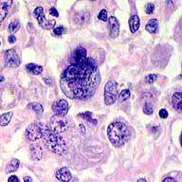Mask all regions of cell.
<instances>
[{"instance_id": "5b68a950", "label": "cell", "mask_w": 182, "mask_h": 182, "mask_svg": "<svg viewBox=\"0 0 182 182\" xmlns=\"http://www.w3.org/2000/svg\"><path fill=\"white\" fill-rule=\"evenodd\" d=\"M118 89L117 84L114 81H109L105 85V103L106 105H111L117 100Z\"/></svg>"}, {"instance_id": "5bb4252c", "label": "cell", "mask_w": 182, "mask_h": 182, "mask_svg": "<svg viewBox=\"0 0 182 182\" xmlns=\"http://www.w3.org/2000/svg\"><path fill=\"white\" fill-rule=\"evenodd\" d=\"M42 149L39 144H32L30 145V157L33 160H40L42 158Z\"/></svg>"}, {"instance_id": "d6986e66", "label": "cell", "mask_w": 182, "mask_h": 182, "mask_svg": "<svg viewBox=\"0 0 182 182\" xmlns=\"http://www.w3.org/2000/svg\"><path fill=\"white\" fill-rule=\"evenodd\" d=\"M145 29L150 33H157L158 32V21L157 19H151L148 21Z\"/></svg>"}, {"instance_id": "e575fe53", "label": "cell", "mask_w": 182, "mask_h": 182, "mask_svg": "<svg viewBox=\"0 0 182 182\" xmlns=\"http://www.w3.org/2000/svg\"><path fill=\"white\" fill-rule=\"evenodd\" d=\"M162 182H176V180L172 178H165Z\"/></svg>"}, {"instance_id": "f1b7e54d", "label": "cell", "mask_w": 182, "mask_h": 182, "mask_svg": "<svg viewBox=\"0 0 182 182\" xmlns=\"http://www.w3.org/2000/svg\"><path fill=\"white\" fill-rule=\"evenodd\" d=\"M158 79V75L157 74H150L146 77V79H145V81H146L147 84L149 85H152L154 84V83L155 82V80Z\"/></svg>"}, {"instance_id": "7a4b0ae2", "label": "cell", "mask_w": 182, "mask_h": 182, "mask_svg": "<svg viewBox=\"0 0 182 182\" xmlns=\"http://www.w3.org/2000/svg\"><path fill=\"white\" fill-rule=\"evenodd\" d=\"M43 138L44 141L49 151L57 155H64L67 151V143L66 140L59 136V134H55L50 130V128L44 124L43 128Z\"/></svg>"}, {"instance_id": "4fadbf2b", "label": "cell", "mask_w": 182, "mask_h": 182, "mask_svg": "<svg viewBox=\"0 0 182 182\" xmlns=\"http://www.w3.org/2000/svg\"><path fill=\"white\" fill-rule=\"evenodd\" d=\"M89 18H90V13L89 12L87 11H82L79 12L75 14V22L79 25H84L86 24L88 21H89Z\"/></svg>"}, {"instance_id": "7c38bea8", "label": "cell", "mask_w": 182, "mask_h": 182, "mask_svg": "<svg viewBox=\"0 0 182 182\" xmlns=\"http://www.w3.org/2000/svg\"><path fill=\"white\" fill-rule=\"evenodd\" d=\"M109 27H110V36L112 38H117L119 33V22L114 16H111L108 19Z\"/></svg>"}, {"instance_id": "8d00e7d4", "label": "cell", "mask_w": 182, "mask_h": 182, "mask_svg": "<svg viewBox=\"0 0 182 182\" xmlns=\"http://www.w3.org/2000/svg\"><path fill=\"white\" fill-rule=\"evenodd\" d=\"M44 81H45L46 83H48V85H50V84H51L50 79H48V78H46V79H44Z\"/></svg>"}, {"instance_id": "4dcf8cb0", "label": "cell", "mask_w": 182, "mask_h": 182, "mask_svg": "<svg viewBox=\"0 0 182 182\" xmlns=\"http://www.w3.org/2000/svg\"><path fill=\"white\" fill-rule=\"evenodd\" d=\"M158 115L161 119H166L168 117V111L166 110V109H160L159 112H158Z\"/></svg>"}, {"instance_id": "ba28073f", "label": "cell", "mask_w": 182, "mask_h": 182, "mask_svg": "<svg viewBox=\"0 0 182 182\" xmlns=\"http://www.w3.org/2000/svg\"><path fill=\"white\" fill-rule=\"evenodd\" d=\"M4 60L5 64L11 67H17L20 65V59L13 49L7 50L4 54Z\"/></svg>"}, {"instance_id": "7402d4cb", "label": "cell", "mask_w": 182, "mask_h": 182, "mask_svg": "<svg viewBox=\"0 0 182 182\" xmlns=\"http://www.w3.org/2000/svg\"><path fill=\"white\" fill-rule=\"evenodd\" d=\"M29 108L32 109V110L37 114V115H42L43 112H44V109H43V106L41 103L39 102H32L29 105Z\"/></svg>"}, {"instance_id": "cb8c5ba5", "label": "cell", "mask_w": 182, "mask_h": 182, "mask_svg": "<svg viewBox=\"0 0 182 182\" xmlns=\"http://www.w3.org/2000/svg\"><path fill=\"white\" fill-rule=\"evenodd\" d=\"M20 29V23H19V21H13V22H12L11 24L9 25V30L11 32H18V29Z\"/></svg>"}, {"instance_id": "ab89813d", "label": "cell", "mask_w": 182, "mask_h": 182, "mask_svg": "<svg viewBox=\"0 0 182 182\" xmlns=\"http://www.w3.org/2000/svg\"><path fill=\"white\" fill-rule=\"evenodd\" d=\"M137 182H147V181L145 180V179H143V178H139Z\"/></svg>"}, {"instance_id": "44dd1931", "label": "cell", "mask_w": 182, "mask_h": 182, "mask_svg": "<svg viewBox=\"0 0 182 182\" xmlns=\"http://www.w3.org/2000/svg\"><path fill=\"white\" fill-rule=\"evenodd\" d=\"M13 118V112H8L4 113L0 116V125L1 126H7L8 124L11 122V119Z\"/></svg>"}, {"instance_id": "30bf717a", "label": "cell", "mask_w": 182, "mask_h": 182, "mask_svg": "<svg viewBox=\"0 0 182 182\" xmlns=\"http://www.w3.org/2000/svg\"><path fill=\"white\" fill-rule=\"evenodd\" d=\"M86 58V49L84 46H77L73 50L70 57V63H78V62L84 61Z\"/></svg>"}, {"instance_id": "ac0fdd59", "label": "cell", "mask_w": 182, "mask_h": 182, "mask_svg": "<svg viewBox=\"0 0 182 182\" xmlns=\"http://www.w3.org/2000/svg\"><path fill=\"white\" fill-rule=\"evenodd\" d=\"M19 164H20V161L17 158H13L6 166V170H5L6 174H12V173H14L15 171H17L19 168Z\"/></svg>"}, {"instance_id": "9c48e42d", "label": "cell", "mask_w": 182, "mask_h": 182, "mask_svg": "<svg viewBox=\"0 0 182 182\" xmlns=\"http://www.w3.org/2000/svg\"><path fill=\"white\" fill-rule=\"evenodd\" d=\"M52 109L55 113V115L66 117L67 111H69V102L66 100L57 101L52 105Z\"/></svg>"}, {"instance_id": "9a60e30c", "label": "cell", "mask_w": 182, "mask_h": 182, "mask_svg": "<svg viewBox=\"0 0 182 182\" xmlns=\"http://www.w3.org/2000/svg\"><path fill=\"white\" fill-rule=\"evenodd\" d=\"M172 105L176 111L180 112L182 110V93L176 92L172 97Z\"/></svg>"}, {"instance_id": "8fae6325", "label": "cell", "mask_w": 182, "mask_h": 182, "mask_svg": "<svg viewBox=\"0 0 182 182\" xmlns=\"http://www.w3.org/2000/svg\"><path fill=\"white\" fill-rule=\"evenodd\" d=\"M55 176L57 179L62 182H69L72 178L71 172L66 167H62L61 169L57 170Z\"/></svg>"}, {"instance_id": "603a6c76", "label": "cell", "mask_w": 182, "mask_h": 182, "mask_svg": "<svg viewBox=\"0 0 182 182\" xmlns=\"http://www.w3.org/2000/svg\"><path fill=\"white\" fill-rule=\"evenodd\" d=\"M130 95H131V93H130V90L129 89H123L121 94H119V101L121 102H123L127 101L128 99L130 98Z\"/></svg>"}, {"instance_id": "52a82bcc", "label": "cell", "mask_w": 182, "mask_h": 182, "mask_svg": "<svg viewBox=\"0 0 182 182\" xmlns=\"http://www.w3.org/2000/svg\"><path fill=\"white\" fill-rule=\"evenodd\" d=\"M34 15L39 25L44 29H52L56 24V21L53 19H48L44 14V10L42 7H37L34 10Z\"/></svg>"}, {"instance_id": "1f68e13d", "label": "cell", "mask_w": 182, "mask_h": 182, "mask_svg": "<svg viewBox=\"0 0 182 182\" xmlns=\"http://www.w3.org/2000/svg\"><path fill=\"white\" fill-rule=\"evenodd\" d=\"M49 13H50V15H52V16H55V17L59 16V13H58V12H57V10L55 8H50L49 9Z\"/></svg>"}, {"instance_id": "d4e9b609", "label": "cell", "mask_w": 182, "mask_h": 182, "mask_svg": "<svg viewBox=\"0 0 182 182\" xmlns=\"http://www.w3.org/2000/svg\"><path fill=\"white\" fill-rule=\"evenodd\" d=\"M66 32V29L65 27H58V28L53 29V30H52V33L55 36H61Z\"/></svg>"}, {"instance_id": "2e32d148", "label": "cell", "mask_w": 182, "mask_h": 182, "mask_svg": "<svg viewBox=\"0 0 182 182\" xmlns=\"http://www.w3.org/2000/svg\"><path fill=\"white\" fill-rule=\"evenodd\" d=\"M12 4V1H0V23L7 16L9 8Z\"/></svg>"}, {"instance_id": "d6a6232c", "label": "cell", "mask_w": 182, "mask_h": 182, "mask_svg": "<svg viewBox=\"0 0 182 182\" xmlns=\"http://www.w3.org/2000/svg\"><path fill=\"white\" fill-rule=\"evenodd\" d=\"M8 182H19V178L16 175H11L8 179Z\"/></svg>"}, {"instance_id": "83f0119b", "label": "cell", "mask_w": 182, "mask_h": 182, "mask_svg": "<svg viewBox=\"0 0 182 182\" xmlns=\"http://www.w3.org/2000/svg\"><path fill=\"white\" fill-rule=\"evenodd\" d=\"M98 18L102 20L103 22H106L108 20V17H107V12L106 10H102V11L99 13V15H98Z\"/></svg>"}, {"instance_id": "3957f363", "label": "cell", "mask_w": 182, "mask_h": 182, "mask_svg": "<svg viewBox=\"0 0 182 182\" xmlns=\"http://www.w3.org/2000/svg\"><path fill=\"white\" fill-rule=\"evenodd\" d=\"M130 136L128 127L122 122H112L107 128V137L116 147H121L125 143Z\"/></svg>"}, {"instance_id": "ffe728a7", "label": "cell", "mask_w": 182, "mask_h": 182, "mask_svg": "<svg viewBox=\"0 0 182 182\" xmlns=\"http://www.w3.org/2000/svg\"><path fill=\"white\" fill-rule=\"evenodd\" d=\"M26 69L33 75H40L43 72V66L30 63V64H28L27 66H26Z\"/></svg>"}, {"instance_id": "f546056e", "label": "cell", "mask_w": 182, "mask_h": 182, "mask_svg": "<svg viewBox=\"0 0 182 182\" xmlns=\"http://www.w3.org/2000/svg\"><path fill=\"white\" fill-rule=\"evenodd\" d=\"M155 11V5L152 3H148L146 5V8H145V12L147 14H152Z\"/></svg>"}, {"instance_id": "8992f818", "label": "cell", "mask_w": 182, "mask_h": 182, "mask_svg": "<svg viewBox=\"0 0 182 182\" xmlns=\"http://www.w3.org/2000/svg\"><path fill=\"white\" fill-rule=\"evenodd\" d=\"M67 127H69V123H67L65 117L54 115L50 118V130L55 134H61L66 131Z\"/></svg>"}, {"instance_id": "f35d334b", "label": "cell", "mask_w": 182, "mask_h": 182, "mask_svg": "<svg viewBox=\"0 0 182 182\" xmlns=\"http://www.w3.org/2000/svg\"><path fill=\"white\" fill-rule=\"evenodd\" d=\"M80 128H81V130H82V132L85 133V126L83 125V124H81V125H80Z\"/></svg>"}, {"instance_id": "e0dca14e", "label": "cell", "mask_w": 182, "mask_h": 182, "mask_svg": "<svg viewBox=\"0 0 182 182\" xmlns=\"http://www.w3.org/2000/svg\"><path fill=\"white\" fill-rule=\"evenodd\" d=\"M129 28L132 33H135L139 29V18L138 15H132L129 18Z\"/></svg>"}, {"instance_id": "836d02e7", "label": "cell", "mask_w": 182, "mask_h": 182, "mask_svg": "<svg viewBox=\"0 0 182 182\" xmlns=\"http://www.w3.org/2000/svg\"><path fill=\"white\" fill-rule=\"evenodd\" d=\"M8 41L10 44H14L15 42H16V37H15L14 35H10L8 37Z\"/></svg>"}, {"instance_id": "484cf974", "label": "cell", "mask_w": 182, "mask_h": 182, "mask_svg": "<svg viewBox=\"0 0 182 182\" xmlns=\"http://www.w3.org/2000/svg\"><path fill=\"white\" fill-rule=\"evenodd\" d=\"M143 112L146 114V115H152L153 112H154V109H153L152 105L149 103V102L145 103V105L143 107Z\"/></svg>"}, {"instance_id": "74e56055", "label": "cell", "mask_w": 182, "mask_h": 182, "mask_svg": "<svg viewBox=\"0 0 182 182\" xmlns=\"http://www.w3.org/2000/svg\"><path fill=\"white\" fill-rule=\"evenodd\" d=\"M4 81H5V77L2 76V75H0V83H2V82H4Z\"/></svg>"}, {"instance_id": "277c9868", "label": "cell", "mask_w": 182, "mask_h": 182, "mask_svg": "<svg viewBox=\"0 0 182 182\" xmlns=\"http://www.w3.org/2000/svg\"><path fill=\"white\" fill-rule=\"evenodd\" d=\"M43 128L44 123L34 122L29 124L26 129V138L29 141H36L43 138Z\"/></svg>"}, {"instance_id": "d590c367", "label": "cell", "mask_w": 182, "mask_h": 182, "mask_svg": "<svg viewBox=\"0 0 182 182\" xmlns=\"http://www.w3.org/2000/svg\"><path fill=\"white\" fill-rule=\"evenodd\" d=\"M24 182H32V178H30V176H25Z\"/></svg>"}, {"instance_id": "60d3db41", "label": "cell", "mask_w": 182, "mask_h": 182, "mask_svg": "<svg viewBox=\"0 0 182 182\" xmlns=\"http://www.w3.org/2000/svg\"><path fill=\"white\" fill-rule=\"evenodd\" d=\"M0 46H1V43H0Z\"/></svg>"}, {"instance_id": "4316f807", "label": "cell", "mask_w": 182, "mask_h": 182, "mask_svg": "<svg viewBox=\"0 0 182 182\" xmlns=\"http://www.w3.org/2000/svg\"><path fill=\"white\" fill-rule=\"evenodd\" d=\"M79 116L81 118H83L85 121H87L88 122H92V113L91 112H85V113H80Z\"/></svg>"}, {"instance_id": "6da1fadb", "label": "cell", "mask_w": 182, "mask_h": 182, "mask_svg": "<svg viewBox=\"0 0 182 182\" xmlns=\"http://www.w3.org/2000/svg\"><path fill=\"white\" fill-rule=\"evenodd\" d=\"M100 81L97 63L86 57L84 61L70 63L61 75L60 86L66 97L85 101L94 95Z\"/></svg>"}]
</instances>
